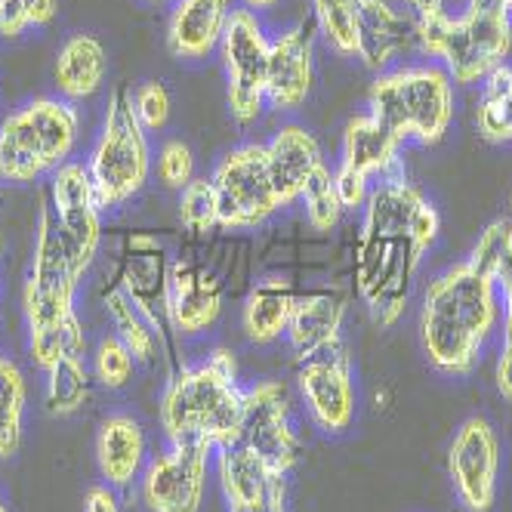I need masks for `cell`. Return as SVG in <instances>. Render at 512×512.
I'll return each instance as SVG.
<instances>
[{"mask_svg": "<svg viewBox=\"0 0 512 512\" xmlns=\"http://www.w3.org/2000/svg\"><path fill=\"white\" fill-rule=\"evenodd\" d=\"M238 442L260 451L284 475L300 463L303 438L290 420V398L281 380H263L244 389Z\"/></svg>", "mask_w": 512, "mask_h": 512, "instance_id": "cell-14", "label": "cell"}, {"mask_svg": "<svg viewBox=\"0 0 512 512\" xmlns=\"http://www.w3.org/2000/svg\"><path fill=\"white\" fill-rule=\"evenodd\" d=\"M213 454L216 479L229 512H269L275 506H287V475L278 472L260 451L235 442Z\"/></svg>", "mask_w": 512, "mask_h": 512, "instance_id": "cell-18", "label": "cell"}, {"mask_svg": "<svg viewBox=\"0 0 512 512\" xmlns=\"http://www.w3.org/2000/svg\"><path fill=\"white\" fill-rule=\"evenodd\" d=\"M475 124L488 142H512V62H503L482 81Z\"/></svg>", "mask_w": 512, "mask_h": 512, "instance_id": "cell-30", "label": "cell"}, {"mask_svg": "<svg viewBox=\"0 0 512 512\" xmlns=\"http://www.w3.org/2000/svg\"><path fill=\"white\" fill-rule=\"evenodd\" d=\"M179 219H182V226L195 235H204L213 226H219V204H216V192L210 179L195 176L189 186L179 192Z\"/></svg>", "mask_w": 512, "mask_h": 512, "instance_id": "cell-36", "label": "cell"}, {"mask_svg": "<svg viewBox=\"0 0 512 512\" xmlns=\"http://www.w3.org/2000/svg\"><path fill=\"white\" fill-rule=\"evenodd\" d=\"M213 192L219 204L223 229H256L281 210L278 192L272 186L266 145L244 142L216 164Z\"/></svg>", "mask_w": 512, "mask_h": 512, "instance_id": "cell-9", "label": "cell"}, {"mask_svg": "<svg viewBox=\"0 0 512 512\" xmlns=\"http://www.w3.org/2000/svg\"><path fill=\"white\" fill-rule=\"evenodd\" d=\"M232 16V0H176L170 25H167V47L176 59H207L223 44V34Z\"/></svg>", "mask_w": 512, "mask_h": 512, "instance_id": "cell-22", "label": "cell"}, {"mask_svg": "<svg viewBox=\"0 0 512 512\" xmlns=\"http://www.w3.org/2000/svg\"><path fill=\"white\" fill-rule=\"evenodd\" d=\"M78 136L81 115L71 102L38 96L19 105L0 121V179L28 186L41 176H53L68 164Z\"/></svg>", "mask_w": 512, "mask_h": 512, "instance_id": "cell-4", "label": "cell"}, {"mask_svg": "<svg viewBox=\"0 0 512 512\" xmlns=\"http://www.w3.org/2000/svg\"><path fill=\"white\" fill-rule=\"evenodd\" d=\"M44 374H47V411L53 417H68L87 405L90 371L81 355L56 361Z\"/></svg>", "mask_w": 512, "mask_h": 512, "instance_id": "cell-31", "label": "cell"}, {"mask_svg": "<svg viewBox=\"0 0 512 512\" xmlns=\"http://www.w3.org/2000/svg\"><path fill=\"white\" fill-rule=\"evenodd\" d=\"M448 475L466 512H491L500 482V438L485 417H469L451 438Z\"/></svg>", "mask_w": 512, "mask_h": 512, "instance_id": "cell-12", "label": "cell"}, {"mask_svg": "<svg viewBox=\"0 0 512 512\" xmlns=\"http://www.w3.org/2000/svg\"><path fill=\"white\" fill-rule=\"evenodd\" d=\"M223 281L192 260H176L170 269V327L179 337H201L223 312Z\"/></svg>", "mask_w": 512, "mask_h": 512, "instance_id": "cell-20", "label": "cell"}, {"mask_svg": "<svg viewBox=\"0 0 512 512\" xmlns=\"http://www.w3.org/2000/svg\"><path fill=\"white\" fill-rule=\"evenodd\" d=\"M269 34L253 10H232L219 56L226 68L229 108L238 124H253L266 108V68H269Z\"/></svg>", "mask_w": 512, "mask_h": 512, "instance_id": "cell-10", "label": "cell"}, {"mask_svg": "<svg viewBox=\"0 0 512 512\" xmlns=\"http://www.w3.org/2000/svg\"><path fill=\"white\" fill-rule=\"evenodd\" d=\"M297 389L312 423L327 435H346L358 420V389L346 343L300 358Z\"/></svg>", "mask_w": 512, "mask_h": 512, "instance_id": "cell-11", "label": "cell"}, {"mask_svg": "<svg viewBox=\"0 0 512 512\" xmlns=\"http://www.w3.org/2000/svg\"><path fill=\"white\" fill-rule=\"evenodd\" d=\"M368 108L401 142L438 145L454 124V81L438 62L389 68L371 84Z\"/></svg>", "mask_w": 512, "mask_h": 512, "instance_id": "cell-5", "label": "cell"}, {"mask_svg": "<svg viewBox=\"0 0 512 512\" xmlns=\"http://www.w3.org/2000/svg\"><path fill=\"white\" fill-rule=\"evenodd\" d=\"M281 0H241V7L244 10H253V13H260V10H272V7H278Z\"/></svg>", "mask_w": 512, "mask_h": 512, "instance_id": "cell-46", "label": "cell"}, {"mask_svg": "<svg viewBox=\"0 0 512 512\" xmlns=\"http://www.w3.org/2000/svg\"><path fill=\"white\" fill-rule=\"evenodd\" d=\"M334 186H337V195H340L346 210H361L364 201H368V195H371V189H374L364 176H358V173H352V170H346L340 164L334 170Z\"/></svg>", "mask_w": 512, "mask_h": 512, "instance_id": "cell-41", "label": "cell"}, {"mask_svg": "<svg viewBox=\"0 0 512 512\" xmlns=\"http://www.w3.org/2000/svg\"><path fill=\"white\" fill-rule=\"evenodd\" d=\"M297 294L290 281L284 278H266L256 284L241 309V327L244 337L256 346H269L278 337L287 334L290 312H294Z\"/></svg>", "mask_w": 512, "mask_h": 512, "instance_id": "cell-28", "label": "cell"}, {"mask_svg": "<svg viewBox=\"0 0 512 512\" xmlns=\"http://www.w3.org/2000/svg\"><path fill=\"white\" fill-rule=\"evenodd\" d=\"M50 204H53L56 223L62 229V238L68 241V250L75 256L78 269L87 272L102 238V223H99L102 210L93 192L87 164L68 161L50 176Z\"/></svg>", "mask_w": 512, "mask_h": 512, "instance_id": "cell-16", "label": "cell"}, {"mask_svg": "<svg viewBox=\"0 0 512 512\" xmlns=\"http://www.w3.org/2000/svg\"><path fill=\"white\" fill-rule=\"evenodd\" d=\"M25 420V377L10 358L0 355V460H7L22 445Z\"/></svg>", "mask_w": 512, "mask_h": 512, "instance_id": "cell-32", "label": "cell"}, {"mask_svg": "<svg viewBox=\"0 0 512 512\" xmlns=\"http://www.w3.org/2000/svg\"><path fill=\"white\" fill-rule=\"evenodd\" d=\"M87 173L93 179L99 210H115L145 189L152 176V149L149 133L133 115V93L115 90L108 99V112L90 152Z\"/></svg>", "mask_w": 512, "mask_h": 512, "instance_id": "cell-7", "label": "cell"}, {"mask_svg": "<svg viewBox=\"0 0 512 512\" xmlns=\"http://www.w3.org/2000/svg\"><path fill=\"white\" fill-rule=\"evenodd\" d=\"M423 256L426 250L411 238L389 241L358 235L355 290L380 327H395L398 318L405 315Z\"/></svg>", "mask_w": 512, "mask_h": 512, "instance_id": "cell-8", "label": "cell"}, {"mask_svg": "<svg viewBox=\"0 0 512 512\" xmlns=\"http://www.w3.org/2000/svg\"><path fill=\"white\" fill-rule=\"evenodd\" d=\"M469 4H475V7H500V10L512 13V0H469Z\"/></svg>", "mask_w": 512, "mask_h": 512, "instance_id": "cell-47", "label": "cell"}, {"mask_svg": "<svg viewBox=\"0 0 512 512\" xmlns=\"http://www.w3.org/2000/svg\"><path fill=\"white\" fill-rule=\"evenodd\" d=\"M105 75H108V56L93 34H71L59 47L53 81L65 102H81L96 96L105 84Z\"/></svg>", "mask_w": 512, "mask_h": 512, "instance_id": "cell-27", "label": "cell"}, {"mask_svg": "<svg viewBox=\"0 0 512 512\" xmlns=\"http://www.w3.org/2000/svg\"><path fill=\"white\" fill-rule=\"evenodd\" d=\"M401 142L386 124H380L371 112L355 115L343 130V155L340 167L364 176V179H392L401 176Z\"/></svg>", "mask_w": 512, "mask_h": 512, "instance_id": "cell-24", "label": "cell"}, {"mask_svg": "<svg viewBox=\"0 0 512 512\" xmlns=\"http://www.w3.org/2000/svg\"><path fill=\"white\" fill-rule=\"evenodd\" d=\"M509 207H512V198H509Z\"/></svg>", "mask_w": 512, "mask_h": 512, "instance_id": "cell-51", "label": "cell"}, {"mask_svg": "<svg viewBox=\"0 0 512 512\" xmlns=\"http://www.w3.org/2000/svg\"><path fill=\"white\" fill-rule=\"evenodd\" d=\"M315 84V47L306 25L287 28L269 44L266 102L278 112H297Z\"/></svg>", "mask_w": 512, "mask_h": 512, "instance_id": "cell-19", "label": "cell"}, {"mask_svg": "<svg viewBox=\"0 0 512 512\" xmlns=\"http://www.w3.org/2000/svg\"><path fill=\"white\" fill-rule=\"evenodd\" d=\"M244 386L229 349H213L195 368H176L161 395V426L170 445H235L241 435Z\"/></svg>", "mask_w": 512, "mask_h": 512, "instance_id": "cell-3", "label": "cell"}, {"mask_svg": "<svg viewBox=\"0 0 512 512\" xmlns=\"http://www.w3.org/2000/svg\"><path fill=\"white\" fill-rule=\"evenodd\" d=\"M28 25L25 0H0V34L4 38H19Z\"/></svg>", "mask_w": 512, "mask_h": 512, "instance_id": "cell-42", "label": "cell"}, {"mask_svg": "<svg viewBox=\"0 0 512 512\" xmlns=\"http://www.w3.org/2000/svg\"><path fill=\"white\" fill-rule=\"evenodd\" d=\"M269 512H287V506H275V509H269Z\"/></svg>", "mask_w": 512, "mask_h": 512, "instance_id": "cell-48", "label": "cell"}, {"mask_svg": "<svg viewBox=\"0 0 512 512\" xmlns=\"http://www.w3.org/2000/svg\"><path fill=\"white\" fill-rule=\"evenodd\" d=\"M500 324V287L469 260L435 275L420 306V346L445 377H469Z\"/></svg>", "mask_w": 512, "mask_h": 512, "instance_id": "cell-1", "label": "cell"}, {"mask_svg": "<svg viewBox=\"0 0 512 512\" xmlns=\"http://www.w3.org/2000/svg\"><path fill=\"white\" fill-rule=\"evenodd\" d=\"M364 0H312L315 22L321 38L334 53L355 56L358 53V13Z\"/></svg>", "mask_w": 512, "mask_h": 512, "instance_id": "cell-33", "label": "cell"}, {"mask_svg": "<svg viewBox=\"0 0 512 512\" xmlns=\"http://www.w3.org/2000/svg\"><path fill=\"white\" fill-rule=\"evenodd\" d=\"M195 179V155L182 139H167L158 152V182L164 189L182 192Z\"/></svg>", "mask_w": 512, "mask_h": 512, "instance_id": "cell-39", "label": "cell"}, {"mask_svg": "<svg viewBox=\"0 0 512 512\" xmlns=\"http://www.w3.org/2000/svg\"><path fill=\"white\" fill-rule=\"evenodd\" d=\"M414 41V19L398 13L389 0H364L358 13V59L371 71H389V65L408 53Z\"/></svg>", "mask_w": 512, "mask_h": 512, "instance_id": "cell-25", "label": "cell"}, {"mask_svg": "<svg viewBox=\"0 0 512 512\" xmlns=\"http://www.w3.org/2000/svg\"><path fill=\"white\" fill-rule=\"evenodd\" d=\"M133 115L145 133H158L170 121V93L161 81H145L133 90Z\"/></svg>", "mask_w": 512, "mask_h": 512, "instance_id": "cell-40", "label": "cell"}, {"mask_svg": "<svg viewBox=\"0 0 512 512\" xmlns=\"http://www.w3.org/2000/svg\"><path fill=\"white\" fill-rule=\"evenodd\" d=\"M213 448L170 445L164 454L145 463L139 475V494L149 512H201L207 494Z\"/></svg>", "mask_w": 512, "mask_h": 512, "instance_id": "cell-15", "label": "cell"}, {"mask_svg": "<svg viewBox=\"0 0 512 512\" xmlns=\"http://www.w3.org/2000/svg\"><path fill=\"white\" fill-rule=\"evenodd\" d=\"M509 250H512V219H494V223L479 235V241H475V247L466 260L479 272L497 278Z\"/></svg>", "mask_w": 512, "mask_h": 512, "instance_id": "cell-38", "label": "cell"}, {"mask_svg": "<svg viewBox=\"0 0 512 512\" xmlns=\"http://www.w3.org/2000/svg\"><path fill=\"white\" fill-rule=\"evenodd\" d=\"M105 312H108V318H112L115 337L133 352L136 364H152L161 355L164 343L152 327V321L130 303V297L118 284L105 290Z\"/></svg>", "mask_w": 512, "mask_h": 512, "instance_id": "cell-29", "label": "cell"}, {"mask_svg": "<svg viewBox=\"0 0 512 512\" xmlns=\"http://www.w3.org/2000/svg\"><path fill=\"white\" fill-rule=\"evenodd\" d=\"M136 358L118 337H102L93 355V377L105 389H124L133 380Z\"/></svg>", "mask_w": 512, "mask_h": 512, "instance_id": "cell-37", "label": "cell"}, {"mask_svg": "<svg viewBox=\"0 0 512 512\" xmlns=\"http://www.w3.org/2000/svg\"><path fill=\"white\" fill-rule=\"evenodd\" d=\"M414 22H432L445 16V0H405Z\"/></svg>", "mask_w": 512, "mask_h": 512, "instance_id": "cell-45", "label": "cell"}, {"mask_svg": "<svg viewBox=\"0 0 512 512\" xmlns=\"http://www.w3.org/2000/svg\"><path fill=\"white\" fill-rule=\"evenodd\" d=\"M149 4H167V0H149Z\"/></svg>", "mask_w": 512, "mask_h": 512, "instance_id": "cell-49", "label": "cell"}, {"mask_svg": "<svg viewBox=\"0 0 512 512\" xmlns=\"http://www.w3.org/2000/svg\"><path fill=\"white\" fill-rule=\"evenodd\" d=\"M96 463L108 488H130L145 469V432L136 417H105L96 435Z\"/></svg>", "mask_w": 512, "mask_h": 512, "instance_id": "cell-26", "label": "cell"}, {"mask_svg": "<svg viewBox=\"0 0 512 512\" xmlns=\"http://www.w3.org/2000/svg\"><path fill=\"white\" fill-rule=\"evenodd\" d=\"M300 201L306 204V219L315 232H331L346 213V207L337 195V186H334V170L327 164L309 179V186L303 189Z\"/></svg>", "mask_w": 512, "mask_h": 512, "instance_id": "cell-34", "label": "cell"}, {"mask_svg": "<svg viewBox=\"0 0 512 512\" xmlns=\"http://www.w3.org/2000/svg\"><path fill=\"white\" fill-rule=\"evenodd\" d=\"M414 41L442 65L454 84H479L500 68L512 50V13L469 4L460 16L414 22Z\"/></svg>", "mask_w": 512, "mask_h": 512, "instance_id": "cell-6", "label": "cell"}, {"mask_svg": "<svg viewBox=\"0 0 512 512\" xmlns=\"http://www.w3.org/2000/svg\"><path fill=\"white\" fill-rule=\"evenodd\" d=\"M170 269L167 250L152 235H130L118 272V287L130 303L152 321L161 343L170 337Z\"/></svg>", "mask_w": 512, "mask_h": 512, "instance_id": "cell-17", "label": "cell"}, {"mask_svg": "<svg viewBox=\"0 0 512 512\" xmlns=\"http://www.w3.org/2000/svg\"><path fill=\"white\" fill-rule=\"evenodd\" d=\"M25 13L31 25H50L59 13V0H25Z\"/></svg>", "mask_w": 512, "mask_h": 512, "instance_id": "cell-43", "label": "cell"}, {"mask_svg": "<svg viewBox=\"0 0 512 512\" xmlns=\"http://www.w3.org/2000/svg\"><path fill=\"white\" fill-rule=\"evenodd\" d=\"M0 512H10V509H7V506H4V503H0Z\"/></svg>", "mask_w": 512, "mask_h": 512, "instance_id": "cell-50", "label": "cell"}, {"mask_svg": "<svg viewBox=\"0 0 512 512\" xmlns=\"http://www.w3.org/2000/svg\"><path fill=\"white\" fill-rule=\"evenodd\" d=\"M84 512H121V509H118V497L112 494V488H108V485L90 488Z\"/></svg>", "mask_w": 512, "mask_h": 512, "instance_id": "cell-44", "label": "cell"}, {"mask_svg": "<svg viewBox=\"0 0 512 512\" xmlns=\"http://www.w3.org/2000/svg\"><path fill=\"white\" fill-rule=\"evenodd\" d=\"M84 272L62 238L50 198L41 204L38 241H34V260L25 281L22 309L28 321V352L41 371H50L56 361L75 358L87 352L84 324L75 312V294Z\"/></svg>", "mask_w": 512, "mask_h": 512, "instance_id": "cell-2", "label": "cell"}, {"mask_svg": "<svg viewBox=\"0 0 512 512\" xmlns=\"http://www.w3.org/2000/svg\"><path fill=\"white\" fill-rule=\"evenodd\" d=\"M442 232V216L426 201V195L411 186L405 176L380 179L361 207V232L371 238L401 241L411 238L429 250Z\"/></svg>", "mask_w": 512, "mask_h": 512, "instance_id": "cell-13", "label": "cell"}, {"mask_svg": "<svg viewBox=\"0 0 512 512\" xmlns=\"http://www.w3.org/2000/svg\"><path fill=\"white\" fill-rule=\"evenodd\" d=\"M349 300L340 287H321L300 294L290 312L287 343L297 352V358L315 355L321 349H331L343 343V321H346Z\"/></svg>", "mask_w": 512, "mask_h": 512, "instance_id": "cell-21", "label": "cell"}, {"mask_svg": "<svg viewBox=\"0 0 512 512\" xmlns=\"http://www.w3.org/2000/svg\"><path fill=\"white\" fill-rule=\"evenodd\" d=\"M497 287H500V349H497V364H494V383L497 392L512 401V250L497 272Z\"/></svg>", "mask_w": 512, "mask_h": 512, "instance_id": "cell-35", "label": "cell"}, {"mask_svg": "<svg viewBox=\"0 0 512 512\" xmlns=\"http://www.w3.org/2000/svg\"><path fill=\"white\" fill-rule=\"evenodd\" d=\"M266 155H269V173H272V186L278 192L281 207L297 204L303 189L309 186V179L324 167L318 139L300 124L281 127L269 139Z\"/></svg>", "mask_w": 512, "mask_h": 512, "instance_id": "cell-23", "label": "cell"}]
</instances>
